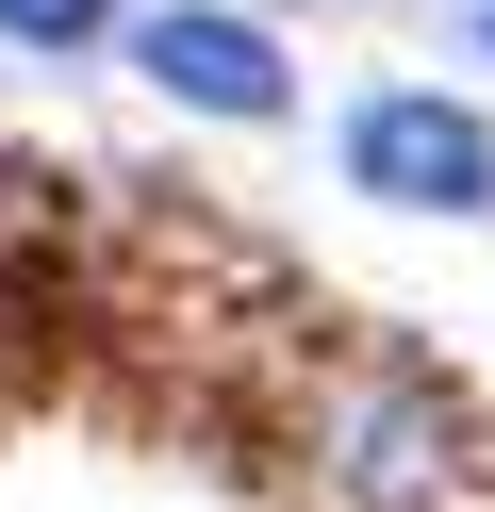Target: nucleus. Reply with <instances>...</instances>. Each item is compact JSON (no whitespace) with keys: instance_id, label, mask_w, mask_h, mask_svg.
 <instances>
[{"instance_id":"5","label":"nucleus","mask_w":495,"mask_h":512,"mask_svg":"<svg viewBox=\"0 0 495 512\" xmlns=\"http://www.w3.org/2000/svg\"><path fill=\"white\" fill-rule=\"evenodd\" d=\"M0 34H17V50H99L116 0H0Z\"/></svg>"},{"instance_id":"3","label":"nucleus","mask_w":495,"mask_h":512,"mask_svg":"<svg viewBox=\"0 0 495 512\" xmlns=\"http://www.w3.org/2000/svg\"><path fill=\"white\" fill-rule=\"evenodd\" d=\"M347 182L396 215H495V133L446 83H380V100H347Z\"/></svg>"},{"instance_id":"2","label":"nucleus","mask_w":495,"mask_h":512,"mask_svg":"<svg viewBox=\"0 0 495 512\" xmlns=\"http://www.w3.org/2000/svg\"><path fill=\"white\" fill-rule=\"evenodd\" d=\"M83 281H99V215L66 166L0 149V430L83 364Z\"/></svg>"},{"instance_id":"4","label":"nucleus","mask_w":495,"mask_h":512,"mask_svg":"<svg viewBox=\"0 0 495 512\" xmlns=\"http://www.w3.org/2000/svg\"><path fill=\"white\" fill-rule=\"evenodd\" d=\"M132 67H149L182 116H248V133L297 100L281 34H264V17H231V0H165V17H132Z\"/></svg>"},{"instance_id":"1","label":"nucleus","mask_w":495,"mask_h":512,"mask_svg":"<svg viewBox=\"0 0 495 512\" xmlns=\"http://www.w3.org/2000/svg\"><path fill=\"white\" fill-rule=\"evenodd\" d=\"M248 479H264V512H495V430L429 347L330 314L297 347V380L264 397Z\"/></svg>"}]
</instances>
